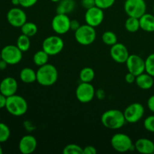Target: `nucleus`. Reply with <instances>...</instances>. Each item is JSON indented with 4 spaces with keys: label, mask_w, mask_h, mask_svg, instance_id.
I'll list each match as a JSON object with an SVG mask.
<instances>
[{
    "label": "nucleus",
    "mask_w": 154,
    "mask_h": 154,
    "mask_svg": "<svg viewBox=\"0 0 154 154\" xmlns=\"http://www.w3.org/2000/svg\"><path fill=\"white\" fill-rule=\"evenodd\" d=\"M103 126L109 129H121L126 121L123 111L117 109H110L105 111L101 117Z\"/></svg>",
    "instance_id": "obj_1"
},
{
    "label": "nucleus",
    "mask_w": 154,
    "mask_h": 154,
    "mask_svg": "<svg viewBox=\"0 0 154 154\" xmlns=\"http://www.w3.org/2000/svg\"><path fill=\"white\" fill-rule=\"evenodd\" d=\"M58 71L52 64H47L40 66L36 72V81L44 87H50L55 84L58 80Z\"/></svg>",
    "instance_id": "obj_2"
},
{
    "label": "nucleus",
    "mask_w": 154,
    "mask_h": 154,
    "mask_svg": "<svg viewBox=\"0 0 154 154\" xmlns=\"http://www.w3.org/2000/svg\"><path fill=\"white\" fill-rule=\"evenodd\" d=\"M6 110L11 115L15 117H21L27 112L28 104L23 97L14 94L7 97Z\"/></svg>",
    "instance_id": "obj_3"
},
{
    "label": "nucleus",
    "mask_w": 154,
    "mask_h": 154,
    "mask_svg": "<svg viewBox=\"0 0 154 154\" xmlns=\"http://www.w3.org/2000/svg\"><path fill=\"white\" fill-rule=\"evenodd\" d=\"M75 38L78 44L84 46H87L95 42L96 38V32L94 27L84 24L75 32Z\"/></svg>",
    "instance_id": "obj_4"
},
{
    "label": "nucleus",
    "mask_w": 154,
    "mask_h": 154,
    "mask_svg": "<svg viewBox=\"0 0 154 154\" xmlns=\"http://www.w3.org/2000/svg\"><path fill=\"white\" fill-rule=\"evenodd\" d=\"M111 147L119 153H125L135 149V145L129 135L124 133H116L111 138Z\"/></svg>",
    "instance_id": "obj_5"
},
{
    "label": "nucleus",
    "mask_w": 154,
    "mask_h": 154,
    "mask_svg": "<svg viewBox=\"0 0 154 154\" xmlns=\"http://www.w3.org/2000/svg\"><path fill=\"white\" fill-rule=\"evenodd\" d=\"M64 48V42L59 35H51L42 42V50L49 56H56L62 52Z\"/></svg>",
    "instance_id": "obj_6"
},
{
    "label": "nucleus",
    "mask_w": 154,
    "mask_h": 154,
    "mask_svg": "<svg viewBox=\"0 0 154 154\" xmlns=\"http://www.w3.org/2000/svg\"><path fill=\"white\" fill-rule=\"evenodd\" d=\"M147 5L144 0H125L124 11L129 17L139 19L146 13Z\"/></svg>",
    "instance_id": "obj_7"
},
{
    "label": "nucleus",
    "mask_w": 154,
    "mask_h": 154,
    "mask_svg": "<svg viewBox=\"0 0 154 154\" xmlns=\"http://www.w3.org/2000/svg\"><path fill=\"white\" fill-rule=\"evenodd\" d=\"M2 59L8 65H17L22 60L23 52L17 45H6L1 51Z\"/></svg>",
    "instance_id": "obj_8"
},
{
    "label": "nucleus",
    "mask_w": 154,
    "mask_h": 154,
    "mask_svg": "<svg viewBox=\"0 0 154 154\" xmlns=\"http://www.w3.org/2000/svg\"><path fill=\"white\" fill-rule=\"evenodd\" d=\"M123 114L127 123H135L140 121L144 117V107L138 102L130 104L124 110Z\"/></svg>",
    "instance_id": "obj_9"
},
{
    "label": "nucleus",
    "mask_w": 154,
    "mask_h": 154,
    "mask_svg": "<svg viewBox=\"0 0 154 154\" xmlns=\"http://www.w3.org/2000/svg\"><path fill=\"white\" fill-rule=\"evenodd\" d=\"M76 98L81 103H89L96 96V90L90 83L81 82L75 91Z\"/></svg>",
    "instance_id": "obj_10"
},
{
    "label": "nucleus",
    "mask_w": 154,
    "mask_h": 154,
    "mask_svg": "<svg viewBox=\"0 0 154 154\" xmlns=\"http://www.w3.org/2000/svg\"><path fill=\"white\" fill-rule=\"evenodd\" d=\"M71 20L67 14H57L51 22L53 30L58 35H64L70 30Z\"/></svg>",
    "instance_id": "obj_11"
},
{
    "label": "nucleus",
    "mask_w": 154,
    "mask_h": 154,
    "mask_svg": "<svg viewBox=\"0 0 154 154\" xmlns=\"http://www.w3.org/2000/svg\"><path fill=\"white\" fill-rule=\"evenodd\" d=\"M7 20L12 26L20 28L27 21L26 14L20 8H12L7 13Z\"/></svg>",
    "instance_id": "obj_12"
},
{
    "label": "nucleus",
    "mask_w": 154,
    "mask_h": 154,
    "mask_svg": "<svg viewBox=\"0 0 154 154\" xmlns=\"http://www.w3.org/2000/svg\"><path fill=\"white\" fill-rule=\"evenodd\" d=\"M126 65L129 72L136 77L145 72V60L136 54L129 55L126 62Z\"/></svg>",
    "instance_id": "obj_13"
},
{
    "label": "nucleus",
    "mask_w": 154,
    "mask_h": 154,
    "mask_svg": "<svg viewBox=\"0 0 154 154\" xmlns=\"http://www.w3.org/2000/svg\"><path fill=\"white\" fill-rule=\"evenodd\" d=\"M104 17L105 14L103 10L97 6H94L91 8L87 9L84 16L86 23L94 28L102 24L104 20Z\"/></svg>",
    "instance_id": "obj_14"
},
{
    "label": "nucleus",
    "mask_w": 154,
    "mask_h": 154,
    "mask_svg": "<svg viewBox=\"0 0 154 154\" xmlns=\"http://www.w3.org/2000/svg\"><path fill=\"white\" fill-rule=\"evenodd\" d=\"M111 59L117 63H126L129 54L127 48L122 43H116L110 49Z\"/></svg>",
    "instance_id": "obj_15"
},
{
    "label": "nucleus",
    "mask_w": 154,
    "mask_h": 154,
    "mask_svg": "<svg viewBox=\"0 0 154 154\" xmlns=\"http://www.w3.org/2000/svg\"><path fill=\"white\" fill-rule=\"evenodd\" d=\"M37 140L33 135H24L20 140L18 147L19 150L23 154H31L37 148Z\"/></svg>",
    "instance_id": "obj_16"
},
{
    "label": "nucleus",
    "mask_w": 154,
    "mask_h": 154,
    "mask_svg": "<svg viewBox=\"0 0 154 154\" xmlns=\"http://www.w3.org/2000/svg\"><path fill=\"white\" fill-rule=\"evenodd\" d=\"M17 89V81L12 77L5 78L0 83V93H2L6 97L16 94Z\"/></svg>",
    "instance_id": "obj_17"
},
{
    "label": "nucleus",
    "mask_w": 154,
    "mask_h": 154,
    "mask_svg": "<svg viewBox=\"0 0 154 154\" xmlns=\"http://www.w3.org/2000/svg\"><path fill=\"white\" fill-rule=\"evenodd\" d=\"M134 145L135 150L140 153L151 154L154 153V143L148 138H139L135 141Z\"/></svg>",
    "instance_id": "obj_18"
},
{
    "label": "nucleus",
    "mask_w": 154,
    "mask_h": 154,
    "mask_svg": "<svg viewBox=\"0 0 154 154\" xmlns=\"http://www.w3.org/2000/svg\"><path fill=\"white\" fill-rule=\"evenodd\" d=\"M135 84L140 89L144 90H147L151 89L154 85L153 77L146 73H142L138 75L135 79Z\"/></svg>",
    "instance_id": "obj_19"
},
{
    "label": "nucleus",
    "mask_w": 154,
    "mask_h": 154,
    "mask_svg": "<svg viewBox=\"0 0 154 154\" xmlns=\"http://www.w3.org/2000/svg\"><path fill=\"white\" fill-rule=\"evenodd\" d=\"M140 29L147 32H154V15L145 13L139 18Z\"/></svg>",
    "instance_id": "obj_20"
},
{
    "label": "nucleus",
    "mask_w": 154,
    "mask_h": 154,
    "mask_svg": "<svg viewBox=\"0 0 154 154\" xmlns=\"http://www.w3.org/2000/svg\"><path fill=\"white\" fill-rule=\"evenodd\" d=\"M20 78L25 84H32L37 79L36 72L32 69L29 67L23 68L20 72Z\"/></svg>",
    "instance_id": "obj_21"
},
{
    "label": "nucleus",
    "mask_w": 154,
    "mask_h": 154,
    "mask_svg": "<svg viewBox=\"0 0 154 154\" xmlns=\"http://www.w3.org/2000/svg\"><path fill=\"white\" fill-rule=\"evenodd\" d=\"M57 7V14H68L74 11L75 8V0H61Z\"/></svg>",
    "instance_id": "obj_22"
},
{
    "label": "nucleus",
    "mask_w": 154,
    "mask_h": 154,
    "mask_svg": "<svg viewBox=\"0 0 154 154\" xmlns=\"http://www.w3.org/2000/svg\"><path fill=\"white\" fill-rule=\"evenodd\" d=\"M50 56L43 50L37 51L33 56V63L38 67L48 63Z\"/></svg>",
    "instance_id": "obj_23"
},
{
    "label": "nucleus",
    "mask_w": 154,
    "mask_h": 154,
    "mask_svg": "<svg viewBox=\"0 0 154 154\" xmlns=\"http://www.w3.org/2000/svg\"><path fill=\"white\" fill-rule=\"evenodd\" d=\"M22 34L26 35L29 37H32L35 35L38 32V26L35 23L32 22H26L20 27Z\"/></svg>",
    "instance_id": "obj_24"
},
{
    "label": "nucleus",
    "mask_w": 154,
    "mask_h": 154,
    "mask_svg": "<svg viewBox=\"0 0 154 154\" xmlns=\"http://www.w3.org/2000/svg\"><path fill=\"white\" fill-rule=\"evenodd\" d=\"M80 80L81 82L90 83L95 78V72L92 68L85 67L80 72Z\"/></svg>",
    "instance_id": "obj_25"
},
{
    "label": "nucleus",
    "mask_w": 154,
    "mask_h": 154,
    "mask_svg": "<svg viewBox=\"0 0 154 154\" xmlns=\"http://www.w3.org/2000/svg\"><path fill=\"white\" fill-rule=\"evenodd\" d=\"M29 38L30 37H29V36L23 34H21L17 38L16 45L23 53L26 52V51H28L29 50L30 45H31Z\"/></svg>",
    "instance_id": "obj_26"
},
{
    "label": "nucleus",
    "mask_w": 154,
    "mask_h": 154,
    "mask_svg": "<svg viewBox=\"0 0 154 154\" xmlns=\"http://www.w3.org/2000/svg\"><path fill=\"white\" fill-rule=\"evenodd\" d=\"M125 28L129 32H135L140 29L139 19L133 17H129L125 22Z\"/></svg>",
    "instance_id": "obj_27"
},
{
    "label": "nucleus",
    "mask_w": 154,
    "mask_h": 154,
    "mask_svg": "<svg viewBox=\"0 0 154 154\" xmlns=\"http://www.w3.org/2000/svg\"><path fill=\"white\" fill-rule=\"evenodd\" d=\"M102 42L108 46H112L117 43V37L115 33L112 31H106L102 34Z\"/></svg>",
    "instance_id": "obj_28"
},
{
    "label": "nucleus",
    "mask_w": 154,
    "mask_h": 154,
    "mask_svg": "<svg viewBox=\"0 0 154 154\" xmlns=\"http://www.w3.org/2000/svg\"><path fill=\"white\" fill-rule=\"evenodd\" d=\"M11 135L10 128L5 123L0 122V143H4L9 139Z\"/></svg>",
    "instance_id": "obj_29"
},
{
    "label": "nucleus",
    "mask_w": 154,
    "mask_h": 154,
    "mask_svg": "<svg viewBox=\"0 0 154 154\" xmlns=\"http://www.w3.org/2000/svg\"><path fill=\"white\" fill-rule=\"evenodd\" d=\"M84 148L75 144H69L63 148V154H83Z\"/></svg>",
    "instance_id": "obj_30"
},
{
    "label": "nucleus",
    "mask_w": 154,
    "mask_h": 154,
    "mask_svg": "<svg viewBox=\"0 0 154 154\" xmlns=\"http://www.w3.org/2000/svg\"><path fill=\"white\" fill-rule=\"evenodd\" d=\"M145 72L154 77V53L150 54L145 60Z\"/></svg>",
    "instance_id": "obj_31"
},
{
    "label": "nucleus",
    "mask_w": 154,
    "mask_h": 154,
    "mask_svg": "<svg viewBox=\"0 0 154 154\" xmlns=\"http://www.w3.org/2000/svg\"><path fill=\"white\" fill-rule=\"evenodd\" d=\"M115 1L116 0H95L96 6L100 8L102 10L112 7L115 3Z\"/></svg>",
    "instance_id": "obj_32"
},
{
    "label": "nucleus",
    "mask_w": 154,
    "mask_h": 154,
    "mask_svg": "<svg viewBox=\"0 0 154 154\" xmlns=\"http://www.w3.org/2000/svg\"><path fill=\"white\" fill-rule=\"evenodd\" d=\"M144 126L146 130L154 133V115L148 116L144 120Z\"/></svg>",
    "instance_id": "obj_33"
},
{
    "label": "nucleus",
    "mask_w": 154,
    "mask_h": 154,
    "mask_svg": "<svg viewBox=\"0 0 154 154\" xmlns=\"http://www.w3.org/2000/svg\"><path fill=\"white\" fill-rule=\"evenodd\" d=\"M38 0H20V5L23 8H31L37 3Z\"/></svg>",
    "instance_id": "obj_34"
},
{
    "label": "nucleus",
    "mask_w": 154,
    "mask_h": 154,
    "mask_svg": "<svg viewBox=\"0 0 154 154\" xmlns=\"http://www.w3.org/2000/svg\"><path fill=\"white\" fill-rule=\"evenodd\" d=\"M81 4L83 8L87 10V9L96 6V2L95 0H81Z\"/></svg>",
    "instance_id": "obj_35"
},
{
    "label": "nucleus",
    "mask_w": 154,
    "mask_h": 154,
    "mask_svg": "<svg viewBox=\"0 0 154 154\" xmlns=\"http://www.w3.org/2000/svg\"><path fill=\"white\" fill-rule=\"evenodd\" d=\"M97 150L95 147L92 145H88L85 147L83 150V154H96Z\"/></svg>",
    "instance_id": "obj_36"
},
{
    "label": "nucleus",
    "mask_w": 154,
    "mask_h": 154,
    "mask_svg": "<svg viewBox=\"0 0 154 154\" xmlns=\"http://www.w3.org/2000/svg\"><path fill=\"white\" fill-rule=\"evenodd\" d=\"M135 79H136V76L130 72H128L125 76V80L128 84H133L135 82Z\"/></svg>",
    "instance_id": "obj_37"
},
{
    "label": "nucleus",
    "mask_w": 154,
    "mask_h": 154,
    "mask_svg": "<svg viewBox=\"0 0 154 154\" xmlns=\"http://www.w3.org/2000/svg\"><path fill=\"white\" fill-rule=\"evenodd\" d=\"M147 105L149 110H150L151 112L154 113V95H153V96H151L149 98L148 100H147Z\"/></svg>",
    "instance_id": "obj_38"
},
{
    "label": "nucleus",
    "mask_w": 154,
    "mask_h": 154,
    "mask_svg": "<svg viewBox=\"0 0 154 154\" xmlns=\"http://www.w3.org/2000/svg\"><path fill=\"white\" fill-rule=\"evenodd\" d=\"M80 26H81V24L78 22V20H71L70 29L75 32Z\"/></svg>",
    "instance_id": "obj_39"
},
{
    "label": "nucleus",
    "mask_w": 154,
    "mask_h": 154,
    "mask_svg": "<svg viewBox=\"0 0 154 154\" xmlns=\"http://www.w3.org/2000/svg\"><path fill=\"white\" fill-rule=\"evenodd\" d=\"M6 102H7V97L0 93V109L5 108Z\"/></svg>",
    "instance_id": "obj_40"
},
{
    "label": "nucleus",
    "mask_w": 154,
    "mask_h": 154,
    "mask_svg": "<svg viewBox=\"0 0 154 154\" xmlns=\"http://www.w3.org/2000/svg\"><path fill=\"white\" fill-rule=\"evenodd\" d=\"M96 97L98 98L100 100H102V99H105V93L103 90H98L96 91Z\"/></svg>",
    "instance_id": "obj_41"
},
{
    "label": "nucleus",
    "mask_w": 154,
    "mask_h": 154,
    "mask_svg": "<svg viewBox=\"0 0 154 154\" xmlns=\"http://www.w3.org/2000/svg\"><path fill=\"white\" fill-rule=\"evenodd\" d=\"M8 65V63H6L4 60H2H2H0V70L3 71V70H5V69H6Z\"/></svg>",
    "instance_id": "obj_42"
},
{
    "label": "nucleus",
    "mask_w": 154,
    "mask_h": 154,
    "mask_svg": "<svg viewBox=\"0 0 154 154\" xmlns=\"http://www.w3.org/2000/svg\"><path fill=\"white\" fill-rule=\"evenodd\" d=\"M11 3L15 7L20 5V0H11Z\"/></svg>",
    "instance_id": "obj_43"
},
{
    "label": "nucleus",
    "mask_w": 154,
    "mask_h": 154,
    "mask_svg": "<svg viewBox=\"0 0 154 154\" xmlns=\"http://www.w3.org/2000/svg\"><path fill=\"white\" fill-rule=\"evenodd\" d=\"M51 2H55V3H58L59 2H60L61 1V0H51Z\"/></svg>",
    "instance_id": "obj_44"
},
{
    "label": "nucleus",
    "mask_w": 154,
    "mask_h": 154,
    "mask_svg": "<svg viewBox=\"0 0 154 154\" xmlns=\"http://www.w3.org/2000/svg\"><path fill=\"white\" fill-rule=\"evenodd\" d=\"M3 153V150H2V147L1 146V143H0V154H2Z\"/></svg>",
    "instance_id": "obj_45"
},
{
    "label": "nucleus",
    "mask_w": 154,
    "mask_h": 154,
    "mask_svg": "<svg viewBox=\"0 0 154 154\" xmlns=\"http://www.w3.org/2000/svg\"><path fill=\"white\" fill-rule=\"evenodd\" d=\"M2 60V55H1V51H0V60Z\"/></svg>",
    "instance_id": "obj_46"
},
{
    "label": "nucleus",
    "mask_w": 154,
    "mask_h": 154,
    "mask_svg": "<svg viewBox=\"0 0 154 154\" xmlns=\"http://www.w3.org/2000/svg\"><path fill=\"white\" fill-rule=\"evenodd\" d=\"M153 12H154V5H153Z\"/></svg>",
    "instance_id": "obj_47"
},
{
    "label": "nucleus",
    "mask_w": 154,
    "mask_h": 154,
    "mask_svg": "<svg viewBox=\"0 0 154 154\" xmlns=\"http://www.w3.org/2000/svg\"><path fill=\"white\" fill-rule=\"evenodd\" d=\"M0 120H1V115H0Z\"/></svg>",
    "instance_id": "obj_48"
}]
</instances>
